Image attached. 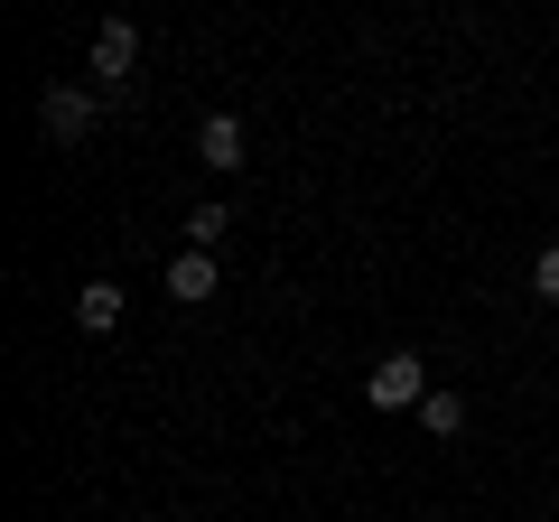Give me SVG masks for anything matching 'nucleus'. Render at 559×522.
Segmentation results:
<instances>
[{
    "label": "nucleus",
    "mask_w": 559,
    "mask_h": 522,
    "mask_svg": "<svg viewBox=\"0 0 559 522\" xmlns=\"http://www.w3.org/2000/svg\"><path fill=\"white\" fill-rule=\"evenodd\" d=\"M429 392H439V382H429V364H419L411 345H392V355L364 373V402H373V411H419Z\"/></svg>",
    "instance_id": "nucleus-1"
},
{
    "label": "nucleus",
    "mask_w": 559,
    "mask_h": 522,
    "mask_svg": "<svg viewBox=\"0 0 559 522\" xmlns=\"http://www.w3.org/2000/svg\"><path fill=\"white\" fill-rule=\"evenodd\" d=\"M75 318L84 327H121V281H84L75 289Z\"/></svg>",
    "instance_id": "nucleus-6"
},
{
    "label": "nucleus",
    "mask_w": 559,
    "mask_h": 522,
    "mask_svg": "<svg viewBox=\"0 0 559 522\" xmlns=\"http://www.w3.org/2000/svg\"><path fill=\"white\" fill-rule=\"evenodd\" d=\"M224 224H234L224 205H197V215H187V252H215V242H224Z\"/></svg>",
    "instance_id": "nucleus-8"
},
{
    "label": "nucleus",
    "mask_w": 559,
    "mask_h": 522,
    "mask_svg": "<svg viewBox=\"0 0 559 522\" xmlns=\"http://www.w3.org/2000/svg\"><path fill=\"white\" fill-rule=\"evenodd\" d=\"M94 112H103V103L84 94V84H47V94H38V121H47V141H84V131H94Z\"/></svg>",
    "instance_id": "nucleus-2"
},
{
    "label": "nucleus",
    "mask_w": 559,
    "mask_h": 522,
    "mask_svg": "<svg viewBox=\"0 0 559 522\" xmlns=\"http://www.w3.org/2000/svg\"><path fill=\"white\" fill-rule=\"evenodd\" d=\"M532 289L559 308V242H540V261H532Z\"/></svg>",
    "instance_id": "nucleus-9"
},
{
    "label": "nucleus",
    "mask_w": 559,
    "mask_h": 522,
    "mask_svg": "<svg viewBox=\"0 0 559 522\" xmlns=\"http://www.w3.org/2000/svg\"><path fill=\"white\" fill-rule=\"evenodd\" d=\"M419 429H429V439H457V429H466V402H457V392H429V402H419Z\"/></svg>",
    "instance_id": "nucleus-7"
},
{
    "label": "nucleus",
    "mask_w": 559,
    "mask_h": 522,
    "mask_svg": "<svg viewBox=\"0 0 559 522\" xmlns=\"http://www.w3.org/2000/svg\"><path fill=\"white\" fill-rule=\"evenodd\" d=\"M131 66H140V28L131 20H103L94 28V75L112 84V94H131Z\"/></svg>",
    "instance_id": "nucleus-3"
},
{
    "label": "nucleus",
    "mask_w": 559,
    "mask_h": 522,
    "mask_svg": "<svg viewBox=\"0 0 559 522\" xmlns=\"http://www.w3.org/2000/svg\"><path fill=\"white\" fill-rule=\"evenodd\" d=\"M215 252H178V261H168V299H187V308H205V299H215Z\"/></svg>",
    "instance_id": "nucleus-4"
},
{
    "label": "nucleus",
    "mask_w": 559,
    "mask_h": 522,
    "mask_svg": "<svg viewBox=\"0 0 559 522\" xmlns=\"http://www.w3.org/2000/svg\"><path fill=\"white\" fill-rule=\"evenodd\" d=\"M197 150H205V168H242V121L234 112H205L197 121Z\"/></svg>",
    "instance_id": "nucleus-5"
}]
</instances>
